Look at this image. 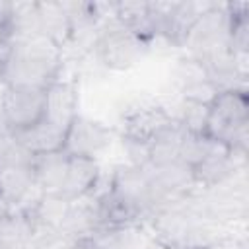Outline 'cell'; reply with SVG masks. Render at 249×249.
Instances as JSON below:
<instances>
[{"label": "cell", "mask_w": 249, "mask_h": 249, "mask_svg": "<svg viewBox=\"0 0 249 249\" xmlns=\"http://www.w3.org/2000/svg\"><path fill=\"white\" fill-rule=\"evenodd\" d=\"M2 80L8 88L45 89L58 78L62 49L43 33L21 39H6L0 45Z\"/></svg>", "instance_id": "obj_1"}, {"label": "cell", "mask_w": 249, "mask_h": 249, "mask_svg": "<svg viewBox=\"0 0 249 249\" xmlns=\"http://www.w3.org/2000/svg\"><path fill=\"white\" fill-rule=\"evenodd\" d=\"M204 134L228 144L231 150L247 152L249 101L245 89H224L210 103Z\"/></svg>", "instance_id": "obj_2"}, {"label": "cell", "mask_w": 249, "mask_h": 249, "mask_svg": "<svg viewBox=\"0 0 249 249\" xmlns=\"http://www.w3.org/2000/svg\"><path fill=\"white\" fill-rule=\"evenodd\" d=\"M93 51L103 66L111 70H126L140 62V58L150 51V41L113 18L101 23L99 39Z\"/></svg>", "instance_id": "obj_3"}, {"label": "cell", "mask_w": 249, "mask_h": 249, "mask_svg": "<svg viewBox=\"0 0 249 249\" xmlns=\"http://www.w3.org/2000/svg\"><path fill=\"white\" fill-rule=\"evenodd\" d=\"M171 113L158 103H140L130 107L121 117V136L124 140L150 144L169 123Z\"/></svg>", "instance_id": "obj_4"}, {"label": "cell", "mask_w": 249, "mask_h": 249, "mask_svg": "<svg viewBox=\"0 0 249 249\" xmlns=\"http://www.w3.org/2000/svg\"><path fill=\"white\" fill-rule=\"evenodd\" d=\"M111 138H113V132L103 123L84 117V115H78L66 128L64 152L68 156L95 160L111 144Z\"/></svg>", "instance_id": "obj_5"}, {"label": "cell", "mask_w": 249, "mask_h": 249, "mask_svg": "<svg viewBox=\"0 0 249 249\" xmlns=\"http://www.w3.org/2000/svg\"><path fill=\"white\" fill-rule=\"evenodd\" d=\"M45 115V89L8 88L4 97V121L10 128L23 130L39 123Z\"/></svg>", "instance_id": "obj_6"}, {"label": "cell", "mask_w": 249, "mask_h": 249, "mask_svg": "<svg viewBox=\"0 0 249 249\" xmlns=\"http://www.w3.org/2000/svg\"><path fill=\"white\" fill-rule=\"evenodd\" d=\"M76 117H78V84L74 80L56 78L53 84L45 88L43 119L66 130Z\"/></svg>", "instance_id": "obj_7"}, {"label": "cell", "mask_w": 249, "mask_h": 249, "mask_svg": "<svg viewBox=\"0 0 249 249\" xmlns=\"http://www.w3.org/2000/svg\"><path fill=\"white\" fill-rule=\"evenodd\" d=\"M99 163L93 158H80V156H70L68 158V167H66V177L60 189V198L72 202L82 198L84 195L91 193L99 179Z\"/></svg>", "instance_id": "obj_8"}, {"label": "cell", "mask_w": 249, "mask_h": 249, "mask_svg": "<svg viewBox=\"0 0 249 249\" xmlns=\"http://www.w3.org/2000/svg\"><path fill=\"white\" fill-rule=\"evenodd\" d=\"M14 136H16V142L21 144L29 154L43 156V154L64 150L66 130L49 123V121H45V119H41L39 123L27 126L23 130H16Z\"/></svg>", "instance_id": "obj_9"}, {"label": "cell", "mask_w": 249, "mask_h": 249, "mask_svg": "<svg viewBox=\"0 0 249 249\" xmlns=\"http://www.w3.org/2000/svg\"><path fill=\"white\" fill-rule=\"evenodd\" d=\"M68 158L70 156L64 150L35 156V160H33L35 181L39 183V187L43 189L45 195L60 196V189H62V183H64V177H66Z\"/></svg>", "instance_id": "obj_10"}, {"label": "cell", "mask_w": 249, "mask_h": 249, "mask_svg": "<svg viewBox=\"0 0 249 249\" xmlns=\"http://www.w3.org/2000/svg\"><path fill=\"white\" fill-rule=\"evenodd\" d=\"M37 12H39V29L45 37H49L54 45L64 49L70 41L72 25L68 12L64 10L62 2L47 0V2H37Z\"/></svg>", "instance_id": "obj_11"}, {"label": "cell", "mask_w": 249, "mask_h": 249, "mask_svg": "<svg viewBox=\"0 0 249 249\" xmlns=\"http://www.w3.org/2000/svg\"><path fill=\"white\" fill-rule=\"evenodd\" d=\"M35 183L33 163H0V198L10 204V208L23 196V193Z\"/></svg>", "instance_id": "obj_12"}, {"label": "cell", "mask_w": 249, "mask_h": 249, "mask_svg": "<svg viewBox=\"0 0 249 249\" xmlns=\"http://www.w3.org/2000/svg\"><path fill=\"white\" fill-rule=\"evenodd\" d=\"M185 128L179 121H171L152 142H150V165H163L179 160V146L185 136Z\"/></svg>", "instance_id": "obj_13"}, {"label": "cell", "mask_w": 249, "mask_h": 249, "mask_svg": "<svg viewBox=\"0 0 249 249\" xmlns=\"http://www.w3.org/2000/svg\"><path fill=\"white\" fill-rule=\"evenodd\" d=\"M68 208H70V202L60 198V196H49L45 195L41 204L37 206L35 214L31 216L33 222H39L43 226H49V228H54V230H60V226L64 224V218L68 214Z\"/></svg>", "instance_id": "obj_14"}, {"label": "cell", "mask_w": 249, "mask_h": 249, "mask_svg": "<svg viewBox=\"0 0 249 249\" xmlns=\"http://www.w3.org/2000/svg\"><path fill=\"white\" fill-rule=\"evenodd\" d=\"M214 138L206 136V134H193V132H185L181 146H179V161H183L185 165H189L191 169L200 163L208 152L212 150Z\"/></svg>", "instance_id": "obj_15"}, {"label": "cell", "mask_w": 249, "mask_h": 249, "mask_svg": "<svg viewBox=\"0 0 249 249\" xmlns=\"http://www.w3.org/2000/svg\"><path fill=\"white\" fill-rule=\"evenodd\" d=\"M208 111H210V105H202V103L183 99L181 105H179V113L175 115V121H179L187 132L204 134L206 121H208Z\"/></svg>", "instance_id": "obj_16"}, {"label": "cell", "mask_w": 249, "mask_h": 249, "mask_svg": "<svg viewBox=\"0 0 249 249\" xmlns=\"http://www.w3.org/2000/svg\"><path fill=\"white\" fill-rule=\"evenodd\" d=\"M218 93H220V88H218L210 78L181 88V95H183V99H187V101H195V103H202V105H210V103L216 99Z\"/></svg>", "instance_id": "obj_17"}, {"label": "cell", "mask_w": 249, "mask_h": 249, "mask_svg": "<svg viewBox=\"0 0 249 249\" xmlns=\"http://www.w3.org/2000/svg\"><path fill=\"white\" fill-rule=\"evenodd\" d=\"M177 80L181 82V88H185L189 84H195V82L208 80L206 66L202 64V60H198L195 56L181 58L179 64H177Z\"/></svg>", "instance_id": "obj_18"}, {"label": "cell", "mask_w": 249, "mask_h": 249, "mask_svg": "<svg viewBox=\"0 0 249 249\" xmlns=\"http://www.w3.org/2000/svg\"><path fill=\"white\" fill-rule=\"evenodd\" d=\"M124 152L128 156V165L144 169L150 163V144L144 142H134V140H124L123 138Z\"/></svg>", "instance_id": "obj_19"}, {"label": "cell", "mask_w": 249, "mask_h": 249, "mask_svg": "<svg viewBox=\"0 0 249 249\" xmlns=\"http://www.w3.org/2000/svg\"><path fill=\"white\" fill-rule=\"evenodd\" d=\"M16 142V136H14V130L10 128V124L0 119V161L4 160V156L8 154V150L14 146Z\"/></svg>", "instance_id": "obj_20"}, {"label": "cell", "mask_w": 249, "mask_h": 249, "mask_svg": "<svg viewBox=\"0 0 249 249\" xmlns=\"http://www.w3.org/2000/svg\"><path fill=\"white\" fill-rule=\"evenodd\" d=\"M10 16H12V2H0V27L4 33H8Z\"/></svg>", "instance_id": "obj_21"}, {"label": "cell", "mask_w": 249, "mask_h": 249, "mask_svg": "<svg viewBox=\"0 0 249 249\" xmlns=\"http://www.w3.org/2000/svg\"><path fill=\"white\" fill-rule=\"evenodd\" d=\"M8 86L4 80H0V119H4V97H6Z\"/></svg>", "instance_id": "obj_22"}, {"label": "cell", "mask_w": 249, "mask_h": 249, "mask_svg": "<svg viewBox=\"0 0 249 249\" xmlns=\"http://www.w3.org/2000/svg\"><path fill=\"white\" fill-rule=\"evenodd\" d=\"M146 249H171V247H169V245H165L163 241H160L158 237H154L152 241H148V243H146Z\"/></svg>", "instance_id": "obj_23"}, {"label": "cell", "mask_w": 249, "mask_h": 249, "mask_svg": "<svg viewBox=\"0 0 249 249\" xmlns=\"http://www.w3.org/2000/svg\"><path fill=\"white\" fill-rule=\"evenodd\" d=\"M4 41H6V33H4V31H2V27H0V45H2Z\"/></svg>", "instance_id": "obj_24"}, {"label": "cell", "mask_w": 249, "mask_h": 249, "mask_svg": "<svg viewBox=\"0 0 249 249\" xmlns=\"http://www.w3.org/2000/svg\"><path fill=\"white\" fill-rule=\"evenodd\" d=\"M72 249H84V247H82V245H74Z\"/></svg>", "instance_id": "obj_25"}, {"label": "cell", "mask_w": 249, "mask_h": 249, "mask_svg": "<svg viewBox=\"0 0 249 249\" xmlns=\"http://www.w3.org/2000/svg\"><path fill=\"white\" fill-rule=\"evenodd\" d=\"M189 249H208V247H189Z\"/></svg>", "instance_id": "obj_26"}]
</instances>
